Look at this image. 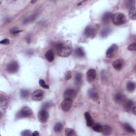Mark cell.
Wrapping results in <instances>:
<instances>
[{
	"instance_id": "6da1fadb",
	"label": "cell",
	"mask_w": 136,
	"mask_h": 136,
	"mask_svg": "<svg viewBox=\"0 0 136 136\" xmlns=\"http://www.w3.org/2000/svg\"><path fill=\"white\" fill-rule=\"evenodd\" d=\"M56 53L60 56L68 57L72 52V47L71 43L68 41L57 43L54 46Z\"/></svg>"
},
{
	"instance_id": "7a4b0ae2",
	"label": "cell",
	"mask_w": 136,
	"mask_h": 136,
	"mask_svg": "<svg viewBox=\"0 0 136 136\" xmlns=\"http://www.w3.org/2000/svg\"><path fill=\"white\" fill-rule=\"evenodd\" d=\"M112 20L113 23L116 26L124 24L126 21V17L121 12H117L112 15Z\"/></svg>"
},
{
	"instance_id": "3957f363",
	"label": "cell",
	"mask_w": 136,
	"mask_h": 136,
	"mask_svg": "<svg viewBox=\"0 0 136 136\" xmlns=\"http://www.w3.org/2000/svg\"><path fill=\"white\" fill-rule=\"evenodd\" d=\"M32 114L33 111L32 109L28 107H25L19 112H18L16 116L18 119L26 118L31 116Z\"/></svg>"
},
{
	"instance_id": "277c9868",
	"label": "cell",
	"mask_w": 136,
	"mask_h": 136,
	"mask_svg": "<svg viewBox=\"0 0 136 136\" xmlns=\"http://www.w3.org/2000/svg\"><path fill=\"white\" fill-rule=\"evenodd\" d=\"M38 117L39 122L42 123H45L48 122V121L49 118V114L46 110L42 109L41 110L38 114Z\"/></svg>"
},
{
	"instance_id": "5b68a950",
	"label": "cell",
	"mask_w": 136,
	"mask_h": 136,
	"mask_svg": "<svg viewBox=\"0 0 136 136\" xmlns=\"http://www.w3.org/2000/svg\"><path fill=\"white\" fill-rule=\"evenodd\" d=\"M73 103V100L70 98H64L61 104L62 111L64 112H68L71 108Z\"/></svg>"
},
{
	"instance_id": "8992f818",
	"label": "cell",
	"mask_w": 136,
	"mask_h": 136,
	"mask_svg": "<svg viewBox=\"0 0 136 136\" xmlns=\"http://www.w3.org/2000/svg\"><path fill=\"white\" fill-rule=\"evenodd\" d=\"M19 70V64L17 61H12L7 67V71L9 73H14Z\"/></svg>"
},
{
	"instance_id": "52a82bcc",
	"label": "cell",
	"mask_w": 136,
	"mask_h": 136,
	"mask_svg": "<svg viewBox=\"0 0 136 136\" xmlns=\"http://www.w3.org/2000/svg\"><path fill=\"white\" fill-rule=\"evenodd\" d=\"M96 34V31L94 27L88 26H87L84 31V35L88 38H93L95 37Z\"/></svg>"
},
{
	"instance_id": "ba28073f",
	"label": "cell",
	"mask_w": 136,
	"mask_h": 136,
	"mask_svg": "<svg viewBox=\"0 0 136 136\" xmlns=\"http://www.w3.org/2000/svg\"><path fill=\"white\" fill-rule=\"evenodd\" d=\"M118 47L116 44H113L107 50L106 52V56L108 58L113 57L117 53Z\"/></svg>"
},
{
	"instance_id": "9c48e42d",
	"label": "cell",
	"mask_w": 136,
	"mask_h": 136,
	"mask_svg": "<svg viewBox=\"0 0 136 136\" xmlns=\"http://www.w3.org/2000/svg\"><path fill=\"white\" fill-rule=\"evenodd\" d=\"M77 92L73 89H67L63 93V97L64 98H70L73 100L77 96Z\"/></svg>"
},
{
	"instance_id": "30bf717a",
	"label": "cell",
	"mask_w": 136,
	"mask_h": 136,
	"mask_svg": "<svg viewBox=\"0 0 136 136\" xmlns=\"http://www.w3.org/2000/svg\"><path fill=\"white\" fill-rule=\"evenodd\" d=\"M44 92L41 90H36L32 94V98L33 100L38 102L43 99Z\"/></svg>"
},
{
	"instance_id": "8fae6325",
	"label": "cell",
	"mask_w": 136,
	"mask_h": 136,
	"mask_svg": "<svg viewBox=\"0 0 136 136\" xmlns=\"http://www.w3.org/2000/svg\"><path fill=\"white\" fill-rule=\"evenodd\" d=\"M9 105V99L8 97L3 94H0V107L3 110L7 109Z\"/></svg>"
},
{
	"instance_id": "7c38bea8",
	"label": "cell",
	"mask_w": 136,
	"mask_h": 136,
	"mask_svg": "<svg viewBox=\"0 0 136 136\" xmlns=\"http://www.w3.org/2000/svg\"><path fill=\"white\" fill-rule=\"evenodd\" d=\"M96 78V71L93 69H89L87 72V79L88 82H93Z\"/></svg>"
},
{
	"instance_id": "4fadbf2b",
	"label": "cell",
	"mask_w": 136,
	"mask_h": 136,
	"mask_svg": "<svg viewBox=\"0 0 136 136\" xmlns=\"http://www.w3.org/2000/svg\"><path fill=\"white\" fill-rule=\"evenodd\" d=\"M125 62L122 59H117L113 62L112 66L114 69L117 71H120L123 68Z\"/></svg>"
},
{
	"instance_id": "5bb4252c",
	"label": "cell",
	"mask_w": 136,
	"mask_h": 136,
	"mask_svg": "<svg viewBox=\"0 0 136 136\" xmlns=\"http://www.w3.org/2000/svg\"><path fill=\"white\" fill-rule=\"evenodd\" d=\"M123 104L124 109L127 112L131 111L132 109L135 107L134 102L130 99L126 100Z\"/></svg>"
},
{
	"instance_id": "9a60e30c",
	"label": "cell",
	"mask_w": 136,
	"mask_h": 136,
	"mask_svg": "<svg viewBox=\"0 0 136 136\" xmlns=\"http://www.w3.org/2000/svg\"><path fill=\"white\" fill-rule=\"evenodd\" d=\"M126 100V96L122 93H118L114 95V100L117 104L123 103Z\"/></svg>"
},
{
	"instance_id": "2e32d148",
	"label": "cell",
	"mask_w": 136,
	"mask_h": 136,
	"mask_svg": "<svg viewBox=\"0 0 136 136\" xmlns=\"http://www.w3.org/2000/svg\"><path fill=\"white\" fill-rule=\"evenodd\" d=\"M88 95L90 98L94 100H97L99 98L98 94L95 89H89L88 92Z\"/></svg>"
},
{
	"instance_id": "e0dca14e",
	"label": "cell",
	"mask_w": 136,
	"mask_h": 136,
	"mask_svg": "<svg viewBox=\"0 0 136 136\" xmlns=\"http://www.w3.org/2000/svg\"><path fill=\"white\" fill-rule=\"evenodd\" d=\"M86 120V122H87V125L88 127H92L94 125V122L93 119L90 115V113L88 112H85L84 114Z\"/></svg>"
},
{
	"instance_id": "ac0fdd59",
	"label": "cell",
	"mask_w": 136,
	"mask_h": 136,
	"mask_svg": "<svg viewBox=\"0 0 136 136\" xmlns=\"http://www.w3.org/2000/svg\"><path fill=\"white\" fill-rule=\"evenodd\" d=\"M74 82L76 86H80L82 83V74L80 73H77L75 75Z\"/></svg>"
},
{
	"instance_id": "d6986e66",
	"label": "cell",
	"mask_w": 136,
	"mask_h": 136,
	"mask_svg": "<svg viewBox=\"0 0 136 136\" xmlns=\"http://www.w3.org/2000/svg\"><path fill=\"white\" fill-rule=\"evenodd\" d=\"M112 14L110 12L105 13L102 17V21L104 23H108L112 20Z\"/></svg>"
},
{
	"instance_id": "ffe728a7",
	"label": "cell",
	"mask_w": 136,
	"mask_h": 136,
	"mask_svg": "<svg viewBox=\"0 0 136 136\" xmlns=\"http://www.w3.org/2000/svg\"><path fill=\"white\" fill-rule=\"evenodd\" d=\"M45 57L47 59L48 61L50 62H52L54 60V53L52 50H49L45 53Z\"/></svg>"
},
{
	"instance_id": "44dd1931",
	"label": "cell",
	"mask_w": 136,
	"mask_h": 136,
	"mask_svg": "<svg viewBox=\"0 0 136 136\" xmlns=\"http://www.w3.org/2000/svg\"><path fill=\"white\" fill-rule=\"evenodd\" d=\"M74 55L77 57L81 58L85 56V53L84 50L81 48H78L74 51Z\"/></svg>"
},
{
	"instance_id": "7402d4cb",
	"label": "cell",
	"mask_w": 136,
	"mask_h": 136,
	"mask_svg": "<svg viewBox=\"0 0 136 136\" xmlns=\"http://www.w3.org/2000/svg\"><path fill=\"white\" fill-rule=\"evenodd\" d=\"M101 132H102L104 135H110L112 133V129L110 126L105 125L102 126Z\"/></svg>"
},
{
	"instance_id": "603a6c76",
	"label": "cell",
	"mask_w": 136,
	"mask_h": 136,
	"mask_svg": "<svg viewBox=\"0 0 136 136\" xmlns=\"http://www.w3.org/2000/svg\"><path fill=\"white\" fill-rule=\"evenodd\" d=\"M129 16L131 19L133 20H136V11H135V7H132L130 8L129 11Z\"/></svg>"
},
{
	"instance_id": "cb8c5ba5",
	"label": "cell",
	"mask_w": 136,
	"mask_h": 136,
	"mask_svg": "<svg viewBox=\"0 0 136 136\" xmlns=\"http://www.w3.org/2000/svg\"><path fill=\"white\" fill-rule=\"evenodd\" d=\"M20 96L22 99H27L30 95V93L27 89H22L20 90Z\"/></svg>"
},
{
	"instance_id": "d4e9b609",
	"label": "cell",
	"mask_w": 136,
	"mask_h": 136,
	"mask_svg": "<svg viewBox=\"0 0 136 136\" xmlns=\"http://www.w3.org/2000/svg\"><path fill=\"white\" fill-rule=\"evenodd\" d=\"M123 128L125 129V130L129 133H135V130L128 123H125L123 124Z\"/></svg>"
},
{
	"instance_id": "484cf974",
	"label": "cell",
	"mask_w": 136,
	"mask_h": 136,
	"mask_svg": "<svg viewBox=\"0 0 136 136\" xmlns=\"http://www.w3.org/2000/svg\"><path fill=\"white\" fill-rule=\"evenodd\" d=\"M135 89V84L132 81H129L127 84V89L130 92H133Z\"/></svg>"
},
{
	"instance_id": "4316f807",
	"label": "cell",
	"mask_w": 136,
	"mask_h": 136,
	"mask_svg": "<svg viewBox=\"0 0 136 136\" xmlns=\"http://www.w3.org/2000/svg\"><path fill=\"white\" fill-rule=\"evenodd\" d=\"M110 33H111V29L108 28H106L102 31L100 33L101 37L103 38L107 37L110 34Z\"/></svg>"
},
{
	"instance_id": "83f0119b",
	"label": "cell",
	"mask_w": 136,
	"mask_h": 136,
	"mask_svg": "<svg viewBox=\"0 0 136 136\" xmlns=\"http://www.w3.org/2000/svg\"><path fill=\"white\" fill-rule=\"evenodd\" d=\"M65 133L67 136H74L77 135L75 130L71 128H67L65 130Z\"/></svg>"
},
{
	"instance_id": "f1b7e54d",
	"label": "cell",
	"mask_w": 136,
	"mask_h": 136,
	"mask_svg": "<svg viewBox=\"0 0 136 136\" xmlns=\"http://www.w3.org/2000/svg\"><path fill=\"white\" fill-rule=\"evenodd\" d=\"M63 129V125L61 123L58 122L54 127V131L55 132H60Z\"/></svg>"
},
{
	"instance_id": "f546056e",
	"label": "cell",
	"mask_w": 136,
	"mask_h": 136,
	"mask_svg": "<svg viewBox=\"0 0 136 136\" xmlns=\"http://www.w3.org/2000/svg\"><path fill=\"white\" fill-rule=\"evenodd\" d=\"M36 18V16L35 14H33L32 15V16H30L28 18H27L26 19H25V20L23 21V23H29L30 22H32L34 20H35Z\"/></svg>"
},
{
	"instance_id": "4dcf8cb0",
	"label": "cell",
	"mask_w": 136,
	"mask_h": 136,
	"mask_svg": "<svg viewBox=\"0 0 136 136\" xmlns=\"http://www.w3.org/2000/svg\"><path fill=\"white\" fill-rule=\"evenodd\" d=\"M39 84L40 87H42V88L47 89H49V86L46 84V82H45V81L43 79H40L39 81Z\"/></svg>"
},
{
	"instance_id": "1f68e13d",
	"label": "cell",
	"mask_w": 136,
	"mask_h": 136,
	"mask_svg": "<svg viewBox=\"0 0 136 136\" xmlns=\"http://www.w3.org/2000/svg\"><path fill=\"white\" fill-rule=\"evenodd\" d=\"M102 126L100 125V124H96L94 126H93V129L97 132H100L102 131Z\"/></svg>"
},
{
	"instance_id": "d6a6232c",
	"label": "cell",
	"mask_w": 136,
	"mask_h": 136,
	"mask_svg": "<svg viewBox=\"0 0 136 136\" xmlns=\"http://www.w3.org/2000/svg\"><path fill=\"white\" fill-rule=\"evenodd\" d=\"M128 49L129 51H135L136 50V43L134 42L133 43L130 44L129 46L128 47Z\"/></svg>"
},
{
	"instance_id": "836d02e7",
	"label": "cell",
	"mask_w": 136,
	"mask_h": 136,
	"mask_svg": "<svg viewBox=\"0 0 136 136\" xmlns=\"http://www.w3.org/2000/svg\"><path fill=\"white\" fill-rule=\"evenodd\" d=\"M21 134L23 136H29V135H32V132L30 131V130H24L23 131H22Z\"/></svg>"
},
{
	"instance_id": "e575fe53",
	"label": "cell",
	"mask_w": 136,
	"mask_h": 136,
	"mask_svg": "<svg viewBox=\"0 0 136 136\" xmlns=\"http://www.w3.org/2000/svg\"><path fill=\"white\" fill-rule=\"evenodd\" d=\"M21 32H22V31H20V30H18L17 29L13 28V29L11 30L10 33L12 35H17V34H18Z\"/></svg>"
},
{
	"instance_id": "d590c367",
	"label": "cell",
	"mask_w": 136,
	"mask_h": 136,
	"mask_svg": "<svg viewBox=\"0 0 136 136\" xmlns=\"http://www.w3.org/2000/svg\"><path fill=\"white\" fill-rule=\"evenodd\" d=\"M134 3H135L134 1H126V4L128 8H131V7H133V5L134 4Z\"/></svg>"
},
{
	"instance_id": "8d00e7d4",
	"label": "cell",
	"mask_w": 136,
	"mask_h": 136,
	"mask_svg": "<svg viewBox=\"0 0 136 136\" xmlns=\"http://www.w3.org/2000/svg\"><path fill=\"white\" fill-rule=\"evenodd\" d=\"M10 41L8 38L4 39L0 42V44H3V45H8L10 44Z\"/></svg>"
},
{
	"instance_id": "74e56055",
	"label": "cell",
	"mask_w": 136,
	"mask_h": 136,
	"mask_svg": "<svg viewBox=\"0 0 136 136\" xmlns=\"http://www.w3.org/2000/svg\"><path fill=\"white\" fill-rule=\"evenodd\" d=\"M71 77H72V74H71V72L70 71H68L67 72V73H66L65 74V79L67 80H70L71 78Z\"/></svg>"
},
{
	"instance_id": "f35d334b",
	"label": "cell",
	"mask_w": 136,
	"mask_h": 136,
	"mask_svg": "<svg viewBox=\"0 0 136 136\" xmlns=\"http://www.w3.org/2000/svg\"><path fill=\"white\" fill-rule=\"evenodd\" d=\"M51 103L49 102H46V103H45L43 106H42V108L43 109H45V110H46L47 109L51 107Z\"/></svg>"
},
{
	"instance_id": "ab89813d",
	"label": "cell",
	"mask_w": 136,
	"mask_h": 136,
	"mask_svg": "<svg viewBox=\"0 0 136 136\" xmlns=\"http://www.w3.org/2000/svg\"><path fill=\"white\" fill-rule=\"evenodd\" d=\"M39 135V133L38 131H34L33 133H32V135L33 136H38Z\"/></svg>"
},
{
	"instance_id": "60d3db41",
	"label": "cell",
	"mask_w": 136,
	"mask_h": 136,
	"mask_svg": "<svg viewBox=\"0 0 136 136\" xmlns=\"http://www.w3.org/2000/svg\"><path fill=\"white\" fill-rule=\"evenodd\" d=\"M132 112V113L135 115V113H136V109H135V107L132 109V111H131Z\"/></svg>"
},
{
	"instance_id": "b9f144b4",
	"label": "cell",
	"mask_w": 136,
	"mask_h": 136,
	"mask_svg": "<svg viewBox=\"0 0 136 136\" xmlns=\"http://www.w3.org/2000/svg\"><path fill=\"white\" fill-rule=\"evenodd\" d=\"M32 2V3H35V2H36V1H32V2Z\"/></svg>"
}]
</instances>
